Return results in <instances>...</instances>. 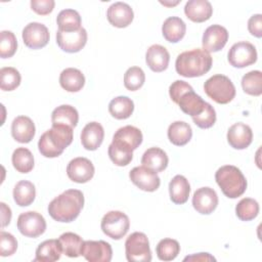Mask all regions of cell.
Here are the masks:
<instances>
[{"instance_id":"8d00e7d4","label":"cell","mask_w":262,"mask_h":262,"mask_svg":"<svg viewBox=\"0 0 262 262\" xmlns=\"http://www.w3.org/2000/svg\"><path fill=\"white\" fill-rule=\"evenodd\" d=\"M259 204L251 198L242 199L235 206V214L242 221H251L258 216Z\"/></svg>"},{"instance_id":"7dc6e473","label":"cell","mask_w":262,"mask_h":262,"mask_svg":"<svg viewBox=\"0 0 262 262\" xmlns=\"http://www.w3.org/2000/svg\"><path fill=\"white\" fill-rule=\"evenodd\" d=\"M55 2L53 0H32L31 8L37 14L46 15L49 14L54 8Z\"/></svg>"},{"instance_id":"f35d334b","label":"cell","mask_w":262,"mask_h":262,"mask_svg":"<svg viewBox=\"0 0 262 262\" xmlns=\"http://www.w3.org/2000/svg\"><path fill=\"white\" fill-rule=\"evenodd\" d=\"M242 87L245 93L253 96L262 94V73L260 71H251L244 75Z\"/></svg>"},{"instance_id":"5b68a950","label":"cell","mask_w":262,"mask_h":262,"mask_svg":"<svg viewBox=\"0 0 262 262\" xmlns=\"http://www.w3.org/2000/svg\"><path fill=\"white\" fill-rule=\"evenodd\" d=\"M206 94L215 102L226 104L235 96V87L231 80L221 74L214 75L204 84Z\"/></svg>"},{"instance_id":"ab89813d","label":"cell","mask_w":262,"mask_h":262,"mask_svg":"<svg viewBox=\"0 0 262 262\" xmlns=\"http://www.w3.org/2000/svg\"><path fill=\"white\" fill-rule=\"evenodd\" d=\"M21 81L19 72L12 67H5L0 70V88L3 91L16 89Z\"/></svg>"},{"instance_id":"7402d4cb","label":"cell","mask_w":262,"mask_h":262,"mask_svg":"<svg viewBox=\"0 0 262 262\" xmlns=\"http://www.w3.org/2000/svg\"><path fill=\"white\" fill-rule=\"evenodd\" d=\"M169 60L170 54L168 50L162 45L154 44L146 50L145 61L152 72H164L169 66Z\"/></svg>"},{"instance_id":"e575fe53","label":"cell","mask_w":262,"mask_h":262,"mask_svg":"<svg viewBox=\"0 0 262 262\" xmlns=\"http://www.w3.org/2000/svg\"><path fill=\"white\" fill-rule=\"evenodd\" d=\"M56 24L58 30L62 32L78 31L81 27V16L77 10L63 9L56 17Z\"/></svg>"},{"instance_id":"52a82bcc","label":"cell","mask_w":262,"mask_h":262,"mask_svg":"<svg viewBox=\"0 0 262 262\" xmlns=\"http://www.w3.org/2000/svg\"><path fill=\"white\" fill-rule=\"evenodd\" d=\"M101 230L113 239H121L130 227L129 217L121 211H110L101 219Z\"/></svg>"},{"instance_id":"4dcf8cb0","label":"cell","mask_w":262,"mask_h":262,"mask_svg":"<svg viewBox=\"0 0 262 262\" xmlns=\"http://www.w3.org/2000/svg\"><path fill=\"white\" fill-rule=\"evenodd\" d=\"M192 137L191 127L183 121H175L168 128V138L177 146L185 145Z\"/></svg>"},{"instance_id":"ffe728a7","label":"cell","mask_w":262,"mask_h":262,"mask_svg":"<svg viewBox=\"0 0 262 262\" xmlns=\"http://www.w3.org/2000/svg\"><path fill=\"white\" fill-rule=\"evenodd\" d=\"M35 132V124L27 116H18L11 123V135L17 142L29 143L34 138Z\"/></svg>"},{"instance_id":"836d02e7","label":"cell","mask_w":262,"mask_h":262,"mask_svg":"<svg viewBox=\"0 0 262 262\" xmlns=\"http://www.w3.org/2000/svg\"><path fill=\"white\" fill-rule=\"evenodd\" d=\"M62 254L71 258H77L81 255V250L84 241L80 235L74 232H64L58 238Z\"/></svg>"},{"instance_id":"d6a6232c","label":"cell","mask_w":262,"mask_h":262,"mask_svg":"<svg viewBox=\"0 0 262 262\" xmlns=\"http://www.w3.org/2000/svg\"><path fill=\"white\" fill-rule=\"evenodd\" d=\"M36 196L35 185L28 180L18 181L13 188V200L19 207L30 206Z\"/></svg>"},{"instance_id":"f6af8a7d","label":"cell","mask_w":262,"mask_h":262,"mask_svg":"<svg viewBox=\"0 0 262 262\" xmlns=\"http://www.w3.org/2000/svg\"><path fill=\"white\" fill-rule=\"evenodd\" d=\"M107 152H108V157H110L111 161L119 167L127 166L128 164H130V162L133 159V154L132 152L123 151V150L115 147L112 143L108 145Z\"/></svg>"},{"instance_id":"d590c367","label":"cell","mask_w":262,"mask_h":262,"mask_svg":"<svg viewBox=\"0 0 262 262\" xmlns=\"http://www.w3.org/2000/svg\"><path fill=\"white\" fill-rule=\"evenodd\" d=\"M14 169L19 173H29L34 168V156L27 147H17L11 157Z\"/></svg>"},{"instance_id":"ac0fdd59","label":"cell","mask_w":262,"mask_h":262,"mask_svg":"<svg viewBox=\"0 0 262 262\" xmlns=\"http://www.w3.org/2000/svg\"><path fill=\"white\" fill-rule=\"evenodd\" d=\"M253 140V132L249 125L242 122L235 123L227 131V141L235 149L247 148Z\"/></svg>"},{"instance_id":"83f0119b","label":"cell","mask_w":262,"mask_h":262,"mask_svg":"<svg viewBox=\"0 0 262 262\" xmlns=\"http://www.w3.org/2000/svg\"><path fill=\"white\" fill-rule=\"evenodd\" d=\"M59 84L68 92H78L85 85V77L80 70L68 68L60 73Z\"/></svg>"},{"instance_id":"7a4b0ae2","label":"cell","mask_w":262,"mask_h":262,"mask_svg":"<svg viewBox=\"0 0 262 262\" xmlns=\"http://www.w3.org/2000/svg\"><path fill=\"white\" fill-rule=\"evenodd\" d=\"M212 56L204 49L195 48L180 53L175 61L176 72L185 78L201 77L212 67Z\"/></svg>"},{"instance_id":"f907efd6","label":"cell","mask_w":262,"mask_h":262,"mask_svg":"<svg viewBox=\"0 0 262 262\" xmlns=\"http://www.w3.org/2000/svg\"><path fill=\"white\" fill-rule=\"evenodd\" d=\"M216 259L211 256L209 253H199V254H194L191 256H187L183 259V261H202V262H206V261H215Z\"/></svg>"},{"instance_id":"cb8c5ba5","label":"cell","mask_w":262,"mask_h":262,"mask_svg":"<svg viewBox=\"0 0 262 262\" xmlns=\"http://www.w3.org/2000/svg\"><path fill=\"white\" fill-rule=\"evenodd\" d=\"M168 156L167 154L160 147H150L144 151L141 158L142 166L155 171L162 172L168 166Z\"/></svg>"},{"instance_id":"4fadbf2b","label":"cell","mask_w":262,"mask_h":262,"mask_svg":"<svg viewBox=\"0 0 262 262\" xmlns=\"http://www.w3.org/2000/svg\"><path fill=\"white\" fill-rule=\"evenodd\" d=\"M129 178L139 189L148 192L156 191L161 184L157 172L144 166L134 167L129 173Z\"/></svg>"},{"instance_id":"277c9868","label":"cell","mask_w":262,"mask_h":262,"mask_svg":"<svg viewBox=\"0 0 262 262\" xmlns=\"http://www.w3.org/2000/svg\"><path fill=\"white\" fill-rule=\"evenodd\" d=\"M215 180L223 194L229 199L241 196L247 189V180L242 171L232 165L220 167L215 173Z\"/></svg>"},{"instance_id":"bcb514c9","label":"cell","mask_w":262,"mask_h":262,"mask_svg":"<svg viewBox=\"0 0 262 262\" xmlns=\"http://www.w3.org/2000/svg\"><path fill=\"white\" fill-rule=\"evenodd\" d=\"M189 90H192V87L188 83H186L185 81H182V80H176L169 87V95H170L171 99L175 103H177L179 97Z\"/></svg>"},{"instance_id":"4316f807","label":"cell","mask_w":262,"mask_h":262,"mask_svg":"<svg viewBox=\"0 0 262 262\" xmlns=\"http://www.w3.org/2000/svg\"><path fill=\"white\" fill-rule=\"evenodd\" d=\"M62 249L58 239H47L41 243L37 250L34 261L53 262L60 259Z\"/></svg>"},{"instance_id":"3957f363","label":"cell","mask_w":262,"mask_h":262,"mask_svg":"<svg viewBox=\"0 0 262 262\" xmlns=\"http://www.w3.org/2000/svg\"><path fill=\"white\" fill-rule=\"evenodd\" d=\"M73 141V128L66 125H52L45 131L39 141L38 148L45 158H56Z\"/></svg>"},{"instance_id":"9c48e42d","label":"cell","mask_w":262,"mask_h":262,"mask_svg":"<svg viewBox=\"0 0 262 262\" xmlns=\"http://www.w3.org/2000/svg\"><path fill=\"white\" fill-rule=\"evenodd\" d=\"M141 131L131 125L119 128L113 136L112 144L126 152H133L142 142Z\"/></svg>"},{"instance_id":"30bf717a","label":"cell","mask_w":262,"mask_h":262,"mask_svg":"<svg viewBox=\"0 0 262 262\" xmlns=\"http://www.w3.org/2000/svg\"><path fill=\"white\" fill-rule=\"evenodd\" d=\"M17 229L23 235L35 238L45 232L46 221L38 212H25L17 218Z\"/></svg>"},{"instance_id":"d4e9b609","label":"cell","mask_w":262,"mask_h":262,"mask_svg":"<svg viewBox=\"0 0 262 262\" xmlns=\"http://www.w3.org/2000/svg\"><path fill=\"white\" fill-rule=\"evenodd\" d=\"M186 25L178 16H170L165 19L162 26V34L164 38L171 43L179 42L185 35Z\"/></svg>"},{"instance_id":"5bb4252c","label":"cell","mask_w":262,"mask_h":262,"mask_svg":"<svg viewBox=\"0 0 262 262\" xmlns=\"http://www.w3.org/2000/svg\"><path fill=\"white\" fill-rule=\"evenodd\" d=\"M81 255L89 262H110L113 250L111 245L104 241H85Z\"/></svg>"},{"instance_id":"f546056e","label":"cell","mask_w":262,"mask_h":262,"mask_svg":"<svg viewBox=\"0 0 262 262\" xmlns=\"http://www.w3.org/2000/svg\"><path fill=\"white\" fill-rule=\"evenodd\" d=\"M79 121L78 111L69 104H62L55 107L51 114L52 125H66L75 128Z\"/></svg>"},{"instance_id":"8fae6325","label":"cell","mask_w":262,"mask_h":262,"mask_svg":"<svg viewBox=\"0 0 262 262\" xmlns=\"http://www.w3.org/2000/svg\"><path fill=\"white\" fill-rule=\"evenodd\" d=\"M23 40L27 47L31 49H40L49 42V31L41 23H30L23 30Z\"/></svg>"},{"instance_id":"816d5d0a","label":"cell","mask_w":262,"mask_h":262,"mask_svg":"<svg viewBox=\"0 0 262 262\" xmlns=\"http://www.w3.org/2000/svg\"><path fill=\"white\" fill-rule=\"evenodd\" d=\"M180 1H175V2H167V1H160V3L161 4H163V5H165V6H175V5H177L178 3H179Z\"/></svg>"},{"instance_id":"9a60e30c","label":"cell","mask_w":262,"mask_h":262,"mask_svg":"<svg viewBox=\"0 0 262 262\" xmlns=\"http://www.w3.org/2000/svg\"><path fill=\"white\" fill-rule=\"evenodd\" d=\"M228 41L227 30L220 25H212L208 27L202 38L203 49L207 52L220 51Z\"/></svg>"},{"instance_id":"2e32d148","label":"cell","mask_w":262,"mask_h":262,"mask_svg":"<svg viewBox=\"0 0 262 262\" xmlns=\"http://www.w3.org/2000/svg\"><path fill=\"white\" fill-rule=\"evenodd\" d=\"M94 166L90 160L78 157L70 161L67 167L68 177L77 183H86L94 176Z\"/></svg>"},{"instance_id":"484cf974","label":"cell","mask_w":262,"mask_h":262,"mask_svg":"<svg viewBox=\"0 0 262 262\" xmlns=\"http://www.w3.org/2000/svg\"><path fill=\"white\" fill-rule=\"evenodd\" d=\"M190 192V185L188 180L182 175H176L169 183L170 200L176 205L185 204Z\"/></svg>"},{"instance_id":"f1b7e54d","label":"cell","mask_w":262,"mask_h":262,"mask_svg":"<svg viewBox=\"0 0 262 262\" xmlns=\"http://www.w3.org/2000/svg\"><path fill=\"white\" fill-rule=\"evenodd\" d=\"M177 104L184 114L189 115L190 117H194L203 112L206 101L203 100V98L192 89L182 94L179 97Z\"/></svg>"},{"instance_id":"d6986e66","label":"cell","mask_w":262,"mask_h":262,"mask_svg":"<svg viewBox=\"0 0 262 262\" xmlns=\"http://www.w3.org/2000/svg\"><path fill=\"white\" fill-rule=\"evenodd\" d=\"M106 17L112 26L116 28H126L132 23L134 13L127 3L115 2L107 8Z\"/></svg>"},{"instance_id":"ba28073f","label":"cell","mask_w":262,"mask_h":262,"mask_svg":"<svg viewBox=\"0 0 262 262\" xmlns=\"http://www.w3.org/2000/svg\"><path fill=\"white\" fill-rule=\"evenodd\" d=\"M227 59L233 68L243 69L249 67L257 60L256 47L247 41L234 43L228 51Z\"/></svg>"},{"instance_id":"7bdbcfd3","label":"cell","mask_w":262,"mask_h":262,"mask_svg":"<svg viewBox=\"0 0 262 262\" xmlns=\"http://www.w3.org/2000/svg\"><path fill=\"white\" fill-rule=\"evenodd\" d=\"M191 118L193 123L198 127L202 129H208V128H211L216 122V112L210 103L206 102L203 112L198 116H194Z\"/></svg>"},{"instance_id":"1f68e13d","label":"cell","mask_w":262,"mask_h":262,"mask_svg":"<svg viewBox=\"0 0 262 262\" xmlns=\"http://www.w3.org/2000/svg\"><path fill=\"white\" fill-rule=\"evenodd\" d=\"M134 111V102L127 96H117L108 103V112L117 120L128 119Z\"/></svg>"},{"instance_id":"7c38bea8","label":"cell","mask_w":262,"mask_h":262,"mask_svg":"<svg viewBox=\"0 0 262 262\" xmlns=\"http://www.w3.org/2000/svg\"><path fill=\"white\" fill-rule=\"evenodd\" d=\"M87 42V32L84 28H80L74 32H62L57 30L56 43L58 47L69 53L79 52L84 48Z\"/></svg>"},{"instance_id":"8992f818","label":"cell","mask_w":262,"mask_h":262,"mask_svg":"<svg viewBox=\"0 0 262 262\" xmlns=\"http://www.w3.org/2000/svg\"><path fill=\"white\" fill-rule=\"evenodd\" d=\"M125 253L129 262L151 261L149 242L145 233L139 231L131 233L125 242Z\"/></svg>"},{"instance_id":"c3c4849f","label":"cell","mask_w":262,"mask_h":262,"mask_svg":"<svg viewBox=\"0 0 262 262\" xmlns=\"http://www.w3.org/2000/svg\"><path fill=\"white\" fill-rule=\"evenodd\" d=\"M248 30L251 35L257 38L262 37V14H254L248 20Z\"/></svg>"},{"instance_id":"6da1fadb","label":"cell","mask_w":262,"mask_h":262,"mask_svg":"<svg viewBox=\"0 0 262 262\" xmlns=\"http://www.w3.org/2000/svg\"><path fill=\"white\" fill-rule=\"evenodd\" d=\"M84 206V194L79 189H68L54 198L48 205V213L58 222H72Z\"/></svg>"},{"instance_id":"603a6c76","label":"cell","mask_w":262,"mask_h":262,"mask_svg":"<svg viewBox=\"0 0 262 262\" xmlns=\"http://www.w3.org/2000/svg\"><path fill=\"white\" fill-rule=\"evenodd\" d=\"M184 13L193 23H204L212 16L213 8L207 0H189L184 6Z\"/></svg>"},{"instance_id":"b9f144b4","label":"cell","mask_w":262,"mask_h":262,"mask_svg":"<svg viewBox=\"0 0 262 262\" xmlns=\"http://www.w3.org/2000/svg\"><path fill=\"white\" fill-rule=\"evenodd\" d=\"M17 48L15 35L11 31H1L0 33V56L9 58L14 55Z\"/></svg>"},{"instance_id":"44dd1931","label":"cell","mask_w":262,"mask_h":262,"mask_svg":"<svg viewBox=\"0 0 262 262\" xmlns=\"http://www.w3.org/2000/svg\"><path fill=\"white\" fill-rule=\"evenodd\" d=\"M104 130L98 122L88 123L81 132V143L87 150H96L102 143Z\"/></svg>"},{"instance_id":"e0dca14e","label":"cell","mask_w":262,"mask_h":262,"mask_svg":"<svg viewBox=\"0 0 262 262\" xmlns=\"http://www.w3.org/2000/svg\"><path fill=\"white\" fill-rule=\"evenodd\" d=\"M218 205V195L216 191L208 186L196 189L192 196V206L194 210L203 215L211 214Z\"/></svg>"},{"instance_id":"ee69618b","label":"cell","mask_w":262,"mask_h":262,"mask_svg":"<svg viewBox=\"0 0 262 262\" xmlns=\"http://www.w3.org/2000/svg\"><path fill=\"white\" fill-rule=\"evenodd\" d=\"M17 241L9 232L1 231L0 232V255L2 257L11 256L16 252Z\"/></svg>"},{"instance_id":"74e56055","label":"cell","mask_w":262,"mask_h":262,"mask_svg":"<svg viewBox=\"0 0 262 262\" xmlns=\"http://www.w3.org/2000/svg\"><path fill=\"white\" fill-rule=\"evenodd\" d=\"M156 252H157V256L160 260L172 261L178 256V254L180 252V246L176 239L163 238L157 245Z\"/></svg>"},{"instance_id":"60d3db41","label":"cell","mask_w":262,"mask_h":262,"mask_svg":"<svg viewBox=\"0 0 262 262\" xmlns=\"http://www.w3.org/2000/svg\"><path fill=\"white\" fill-rule=\"evenodd\" d=\"M145 74L139 67L129 68L124 75V86L130 91H136L143 86Z\"/></svg>"},{"instance_id":"681fc988","label":"cell","mask_w":262,"mask_h":262,"mask_svg":"<svg viewBox=\"0 0 262 262\" xmlns=\"http://www.w3.org/2000/svg\"><path fill=\"white\" fill-rule=\"evenodd\" d=\"M1 206V221H2V228L5 227L10 223L11 220V210L10 208L3 202L0 203Z\"/></svg>"}]
</instances>
